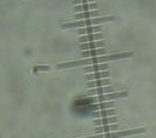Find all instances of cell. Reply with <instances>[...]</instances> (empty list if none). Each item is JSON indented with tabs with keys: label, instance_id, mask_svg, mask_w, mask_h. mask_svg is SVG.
Instances as JSON below:
<instances>
[{
	"label": "cell",
	"instance_id": "obj_18",
	"mask_svg": "<svg viewBox=\"0 0 156 138\" xmlns=\"http://www.w3.org/2000/svg\"><path fill=\"white\" fill-rule=\"evenodd\" d=\"M113 105V102H108V103H101V104H97V105H92V109H103V108H110Z\"/></svg>",
	"mask_w": 156,
	"mask_h": 138
},
{
	"label": "cell",
	"instance_id": "obj_13",
	"mask_svg": "<svg viewBox=\"0 0 156 138\" xmlns=\"http://www.w3.org/2000/svg\"><path fill=\"white\" fill-rule=\"evenodd\" d=\"M117 129H119V127L115 126V125H114V126H113V125H112V126H99V127H97V129L94 130V131H96L94 133H104V132L114 131V130H117Z\"/></svg>",
	"mask_w": 156,
	"mask_h": 138
},
{
	"label": "cell",
	"instance_id": "obj_14",
	"mask_svg": "<svg viewBox=\"0 0 156 138\" xmlns=\"http://www.w3.org/2000/svg\"><path fill=\"white\" fill-rule=\"evenodd\" d=\"M110 116V115H114V110L113 109H109V110H101V111H96L93 114V116L96 118H104V116Z\"/></svg>",
	"mask_w": 156,
	"mask_h": 138
},
{
	"label": "cell",
	"instance_id": "obj_5",
	"mask_svg": "<svg viewBox=\"0 0 156 138\" xmlns=\"http://www.w3.org/2000/svg\"><path fill=\"white\" fill-rule=\"evenodd\" d=\"M115 89L114 87H104V86H102V87H97V89H93V90H90L88 92H87V95L88 96H92V95H104V93H108V92H112V91H114Z\"/></svg>",
	"mask_w": 156,
	"mask_h": 138
},
{
	"label": "cell",
	"instance_id": "obj_2",
	"mask_svg": "<svg viewBox=\"0 0 156 138\" xmlns=\"http://www.w3.org/2000/svg\"><path fill=\"white\" fill-rule=\"evenodd\" d=\"M113 17H99V18H91V20H83V21H76V22H70L63 24V28H75V27H88V26H94V24H101L105 21H110Z\"/></svg>",
	"mask_w": 156,
	"mask_h": 138
},
{
	"label": "cell",
	"instance_id": "obj_8",
	"mask_svg": "<svg viewBox=\"0 0 156 138\" xmlns=\"http://www.w3.org/2000/svg\"><path fill=\"white\" fill-rule=\"evenodd\" d=\"M98 9V5L97 4H93V2H90V4H82L80 6H76L74 10L76 12H86L87 10H97Z\"/></svg>",
	"mask_w": 156,
	"mask_h": 138
},
{
	"label": "cell",
	"instance_id": "obj_10",
	"mask_svg": "<svg viewBox=\"0 0 156 138\" xmlns=\"http://www.w3.org/2000/svg\"><path fill=\"white\" fill-rule=\"evenodd\" d=\"M110 76V73L109 71H101V73H94V74H90L87 75V79L88 80H97V79H104V78H109Z\"/></svg>",
	"mask_w": 156,
	"mask_h": 138
},
{
	"label": "cell",
	"instance_id": "obj_16",
	"mask_svg": "<svg viewBox=\"0 0 156 138\" xmlns=\"http://www.w3.org/2000/svg\"><path fill=\"white\" fill-rule=\"evenodd\" d=\"M127 135V132H117V133H107V135H99L97 137H88V138H115V137H120V136H125Z\"/></svg>",
	"mask_w": 156,
	"mask_h": 138
},
{
	"label": "cell",
	"instance_id": "obj_4",
	"mask_svg": "<svg viewBox=\"0 0 156 138\" xmlns=\"http://www.w3.org/2000/svg\"><path fill=\"white\" fill-rule=\"evenodd\" d=\"M101 16V12L98 10H94V11H86V12H80V13H76L74 17L76 20H88L90 17H98Z\"/></svg>",
	"mask_w": 156,
	"mask_h": 138
},
{
	"label": "cell",
	"instance_id": "obj_9",
	"mask_svg": "<svg viewBox=\"0 0 156 138\" xmlns=\"http://www.w3.org/2000/svg\"><path fill=\"white\" fill-rule=\"evenodd\" d=\"M105 53V50L104 49H99V50H87V51H83L81 53V57H94V56H98V55H104Z\"/></svg>",
	"mask_w": 156,
	"mask_h": 138
},
{
	"label": "cell",
	"instance_id": "obj_1",
	"mask_svg": "<svg viewBox=\"0 0 156 138\" xmlns=\"http://www.w3.org/2000/svg\"><path fill=\"white\" fill-rule=\"evenodd\" d=\"M125 57V56H131L129 53H126V55H121V56H102V57H92L90 60H85V61H76V62H70V63H63V64H58L57 68H69V67H79V66H86V64H92V63H101V62H104V61H110L113 58H119V57Z\"/></svg>",
	"mask_w": 156,
	"mask_h": 138
},
{
	"label": "cell",
	"instance_id": "obj_17",
	"mask_svg": "<svg viewBox=\"0 0 156 138\" xmlns=\"http://www.w3.org/2000/svg\"><path fill=\"white\" fill-rule=\"evenodd\" d=\"M109 67V64H101V66H93V67H88L86 68L85 70L88 73V71H96V70H105V69Z\"/></svg>",
	"mask_w": 156,
	"mask_h": 138
},
{
	"label": "cell",
	"instance_id": "obj_15",
	"mask_svg": "<svg viewBox=\"0 0 156 138\" xmlns=\"http://www.w3.org/2000/svg\"><path fill=\"white\" fill-rule=\"evenodd\" d=\"M114 120H115L114 118H112V119H110V118H109V119H107V118L104 119V118H103V119H97V120H94L93 122H94V125H97V126H99V125L104 126V125H108V124H110V122H114Z\"/></svg>",
	"mask_w": 156,
	"mask_h": 138
},
{
	"label": "cell",
	"instance_id": "obj_11",
	"mask_svg": "<svg viewBox=\"0 0 156 138\" xmlns=\"http://www.w3.org/2000/svg\"><path fill=\"white\" fill-rule=\"evenodd\" d=\"M112 84V81L110 80H107V79H101V80H92V81H88V86L90 87H94V86H108V85H110Z\"/></svg>",
	"mask_w": 156,
	"mask_h": 138
},
{
	"label": "cell",
	"instance_id": "obj_12",
	"mask_svg": "<svg viewBox=\"0 0 156 138\" xmlns=\"http://www.w3.org/2000/svg\"><path fill=\"white\" fill-rule=\"evenodd\" d=\"M96 32H102V27H88V28H83V29H80L79 33L80 34H94Z\"/></svg>",
	"mask_w": 156,
	"mask_h": 138
},
{
	"label": "cell",
	"instance_id": "obj_19",
	"mask_svg": "<svg viewBox=\"0 0 156 138\" xmlns=\"http://www.w3.org/2000/svg\"><path fill=\"white\" fill-rule=\"evenodd\" d=\"M73 1H74V4H80V2H81V4H86V2L90 4V2L96 1V0H73Z\"/></svg>",
	"mask_w": 156,
	"mask_h": 138
},
{
	"label": "cell",
	"instance_id": "obj_3",
	"mask_svg": "<svg viewBox=\"0 0 156 138\" xmlns=\"http://www.w3.org/2000/svg\"><path fill=\"white\" fill-rule=\"evenodd\" d=\"M125 93L123 92H120V93H109V95H99L97 97H94L91 102H99V101H109V100H113V98H119L121 96H123Z\"/></svg>",
	"mask_w": 156,
	"mask_h": 138
},
{
	"label": "cell",
	"instance_id": "obj_7",
	"mask_svg": "<svg viewBox=\"0 0 156 138\" xmlns=\"http://www.w3.org/2000/svg\"><path fill=\"white\" fill-rule=\"evenodd\" d=\"M104 38V34L103 33H98V34H90L86 35V36H81L80 38V42H86V41H96V40H102Z\"/></svg>",
	"mask_w": 156,
	"mask_h": 138
},
{
	"label": "cell",
	"instance_id": "obj_6",
	"mask_svg": "<svg viewBox=\"0 0 156 138\" xmlns=\"http://www.w3.org/2000/svg\"><path fill=\"white\" fill-rule=\"evenodd\" d=\"M80 47L82 50H94V49H103L104 47V41H93V42H90V44H82L80 45Z\"/></svg>",
	"mask_w": 156,
	"mask_h": 138
}]
</instances>
